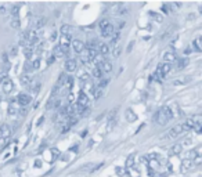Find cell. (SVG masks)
<instances>
[{
  "label": "cell",
  "mask_w": 202,
  "mask_h": 177,
  "mask_svg": "<svg viewBox=\"0 0 202 177\" xmlns=\"http://www.w3.org/2000/svg\"><path fill=\"white\" fill-rule=\"evenodd\" d=\"M46 24V18H37L36 21H35V29H39V28H43Z\"/></svg>",
  "instance_id": "cell-25"
},
{
  "label": "cell",
  "mask_w": 202,
  "mask_h": 177,
  "mask_svg": "<svg viewBox=\"0 0 202 177\" xmlns=\"http://www.w3.org/2000/svg\"><path fill=\"white\" fill-rule=\"evenodd\" d=\"M181 151H183V145L181 144H175L172 147V154L173 155H180Z\"/></svg>",
  "instance_id": "cell-21"
},
{
  "label": "cell",
  "mask_w": 202,
  "mask_h": 177,
  "mask_svg": "<svg viewBox=\"0 0 202 177\" xmlns=\"http://www.w3.org/2000/svg\"><path fill=\"white\" fill-rule=\"evenodd\" d=\"M121 53H122V46H121V44H118V46H115L114 48H112V55H114L115 58L119 57Z\"/></svg>",
  "instance_id": "cell-26"
},
{
  "label": "cell",
  "mask_w": 202,
  "mask_h": 177,
  "mask_svg": "<svg viewBox=\"0 0 202 177\" xmlns=\"http://www.w3.org/2000/svg\"><path fill=\"white\" fill-rule=\"evenodd\" d=\"M188 58H180V60H177V69H184V68L188 65Z\"/></svg>",
  "instance_id": "cell-18"
},
{
  "label": "cell",
  "mask_w": 202,
  "mask_h": 177,
  "mask_svg": "<svg viewBox=\"0 0 202 177\" xmlns=\"http://www.w3.org/2000/svg\"><path fill=\"white\" fill-rule=\"evenodd\" d=\"M21 112H20V115H22V116H24V115H27V110H25V108H21Z\"/></svg>",
  "instance_id": "cell-59"
},
{
  "label": "cell",
  "mask_w": 202,
  "mask_h": 177,
  "mask_svg": "<svg viewBox=\"0 0 202 177\" xmlns=\"http://www.w3.org/2000/svg\"><path fill=\"white\" fill-rule=\"evenodd\" d=\"M181 172H188L192 166H194V162L190 161V159H184V161L181 162Z\"/></svg>",
  "instance_id": "cell-15"
},
{
  "label": "cell",
  "mask_w": 202,
  "mask_h": 177,
  "mask_svg": "<svg viewBox=\"0 0 202 177\" xmlns=\"http://www.w3.org/2000/svg\"><path fill=\"white\" fill-rule=\"evenodd\" d=\"M119 37H121V32H115V33H114V36L111 37V46H112V47L118 46V42H119Z\"/></svg>",
  "instance_id": "cell-22"
},
{
  "label": "cell",
  "mask_w": 202,
  "mask_h": 177,
  "mask_svg": "<svg viewBox=\"0 0 202 177\" xmlns=\"http://www.w3.org/2000/svg\"><path fill=\"white\" fill-rule=\"evenodd\" d=\"M149 174H151V177H159L158 173H154V172H149Z\"/></svg>",
  "instance_id": "cell-61"
},
{
  "label": "cell",
  "mask_w": 202,
  "mask_h": 177,
  "mask_svg": "<svg viewBox=\"0 0 202 177\" xmlns=\"http://www.w3.org/2000/svg\"><path fill=\"white\" fill-rule=\"evenodd\" d=\"M98 68L101 69V72L102 73H109L112 71V64L109 63V61H102Z\"/></svg>",
  "instance_id": "cell-11"
},
{
  "label": "cell",
  "mask_w": 202,
  "mask_h": 177,
  "mask_svg": "<svg viewBox=\"0 0 202 177\" xmlns=\"http://www.w3.org/2000/svg\"><path fill=\"white\" fill-rule=\"evenodd\" d=\"M64 55H65V53L62 51V48L60 47V44H57V46L54 47L53 57H54V58H61V57H64Z\"/></svg>",
  "instance_id": "cell-17"
},
{
  "label": "cell",
  "mask_w": 202,
  "mask_h": 177,
  "mask_svg": "<svg viewBox=\"0 0 202 177\" xmlns=\"http://www.w3.org/2000/svg\"><path fill=\"white\" fill-rule=\"evenodd\" d=\"M158 68H159V71H161V73H162V76H163V78H165L166 75H168V73L170 72V71H172V64H159V65H158Z\"/></svg>",
  "instance_id": "cell-10"
},
{
  "label": "cell",
  "mask_w": 202,
  "mask_h": 177,
  "mask_svg": "<svg viewBox=\"0 0 202 177\" xmlns=\"http://www.w3.org/2000/svg\"><path fill=\"white\" fill-rule=\"evenodd\" d=\"M61 161H64V162L69 161V155H68V154H62V156H61Z\"/></svg>",
  "instance_id": "cell-54"
},
{
  "label": "cell",
  "mask_w": 202,
  "mask_h": 177,
  "mask_svg": "<svg viewBox=\"0 0 202 177\" xmlns=\"http://www.w3.org/2000/svg\"><path fill=\"white\" fill-rule=\"evenodd\" d=\"M8 115H10V116H14V115H17V110H15V107H13V104L8 107Z\"/></svg>",
  "instance_id": "cell-41"
},
{
  "label": "cell",
  "mask_w": 202,
  "mask_h": 177,
  "mask_svg": "<svg viewBox=\"0 0 202 177\" xmlns=\"http://www.w3.org/2000/svg\"><path fill=\"white\" fill-rule=\"evenodd\" d=\"M109 24H111V22L108 21V20H101L100 21V24H98V25H100V29L101 31H102V29H105L107 26L109 25Z\"/></svg>",
  "instance_id": "cell-37"
},
{
  "label": "cell",
  "mask_w": 202,
  "mask_h": 177,
  "mask_svg": "<svg viewBox=\"0 0 202 177\" xmlns=\"http://www.w3.org/2000/svg\"><path fill=\"white\" fill-rule=\"evenodd\" d=\"M65 87L68 88V90H71L72 88V86H74V78L72 76H67V80H65Z\"/></svg>",
  "instance_id": "cell-31"
},
{
  "label": "cell",
  "mask_w": 202,
  "mask_h": 177,
  "mask_svg": "<svg viewBox=\"0 0 202 177\" xmlns=\"http://www.w3.org/2000/svg\"><path fill=\"white\" fill-rule=\"evenodd\" d=\"M115 120H116V110H112L108 114V130H111L112 126L115 125Z\"/></svg>",
  "instance_id": "cell-9"
},
{
  "label": "cell",
  "mask_w": 202,
  "mask_h": 177,
  "mask_svg": "<svg viewBox=\"0 0 202 177\" xmlns=\"http://www.w3.org/2000/svg\"><path fill=\"white\" fill-rule=\"evenodd\" d=\"M67 76H68L67 73H61V75H60V79H58V82H57V86H58V87H61V86H64L65 84Z\"/></svg>",
  "instance_id": "cell-30"
},
{
  "label": "cell",
  "mask_w": 202,
  "mask_h": 177,
  "mask_svg": "<svg viewBox=\"0 0 202 177\" xmlns=\"http://www.w3.org/2000/svg\"><path fill=\"white\" fill-rule=\"evenodd\" d=\"M11 55H17V53H18V48L17 47H11Z\"/></svg>",
  "instance_id": "cell-55"
},
{
  "label": "cell",
  "mask_w": 202,
  "mask_h": 177,
  "mask_svg": "<svg viewBox=\"0 0 202 177\" xmlns=\"http://www.w3.org/2000/svg\"><path fill=\"white\" fill-rule=\"evenodd\" d=\"M134 166V156L133 155H129L128 159H126V163H125V167L126 169H130V167Z\"/></svg>",
  "instance_id": "cell-24"
},
{
  "label": "cell",
  "mask_w": 202,
  "mask_h": 177,
  "mask_svg": "<svg viewBox=\"0 0 202 177\" xmlns=\"http://www.w3.org/2000/svg\"><path fill=\"white\" fill-rule=\"evenodd\" d=\"M163 60L166 61V64H170V63H173V61H176L177 57H176V54L173 51H166L163 54Z\"/></svg>",
  "instance_id": "cell-14"
},
{
  "label": "cell",
  "mask_w": 202,
  "mask_h": 177,
  "mask_svg": "<svg viewBox=\"0 0 202 177\" xmlns=\"http://www.w3.org/2000/svg\"><path fill=\"white\" fill-rule=\"evenodd\" d=\"M64 68L67 72H75L76 71V68H78V63L75 61L74 58H68L64 64Z\"/></svg>",
  "instance_id": "cell-2"
},
{
  "label": "cell",
  "mask_w": 202,
  "mask_h": 177,
  "mask_svg": "<svg viewBox=\"0 0 202 177\" xmlns=\"http://www.w3.org/2000/svg\"><path fill=\"white\" fill-rule=\"evenodd\" d=\"M24 55L27 57V60H31L33 55V50H32V47H29V46H25L24 47Z\"/></svg>",
  "instance_id": "cell-20"
},
{
  "label": "cell",
  "mask_w": 202,
  "mask_h": 177,
  "mask_svg": "<svg viewBox=\"0 0 202 177\" xmlns=\"http://www.w3.org/2000/svg\"><path fill=\"white\" fill-rule=\"evenodd\" d=\"M116 173H118V174H125L126 172H125L123 169H121V167H116Z\"/></svg>",
  "instance_id": "cell-57"
},
{
  "label": "cell",
  "mask_w": 202,
  "mask_h": 177,
  "mask_svg": "<svg viewBox=\"0 0 202 177\" xmlns=\"http://www.w3.org/2000/svg\"><path fill=\"white\" fill-rule=\"evenodd\" d=\"M42 166V161H40V159H36V161H35V167H40Z\"/></svg>",
  "instance_id": "cell-56"
},
{
  "label": "cell",
  "mask_w": 202,
  "mask_h": 177,
  "mask_svg": "<svg viewBox=\"0 0 202 177\" xmlns=\"http://www.w3.org/2000/svg\"><path fill=\"white\" fill-rule=\"evenodd\" d=\"M7 145H8V138L0 137V151H3V150H4Z\"/></svg>",
  "instance_id": "cell-34"
},
{
  "label": "cell",
  "mask_w": 202,
  "mask_h": 177,
  "mask_svg": "<svg viewBox=\"0 0 202 177\" xmlns=\"http://www.w3.org/2000/svg\"><path fill=\"white\" fill-rule=\"evenodd\" d=\"M181 133H183V130H181V126L177 125V126H175V127H172V129H170L168 137H169V138H177Z\"/></svg>",
  "instance_id": "cell-7"
},
{
  "label": "cell",
  "mask_w": 202,
  "mask_h": 177,
  "mask_svg": "<svg viewBox=\"0 0 202 177\" xmlns=\"http://www.w3.org/2000/svg\"><path fill=\"white\" fill-rule=\"evenodd\" d=\"M39 87H40V83H36L32 87V91H33V93H37V91H39Z\"/></svg>",
  "instance_id": "cell-52"
},
{
  "label": "cell",
  "mask_w": 202,
  "mask_h": 177,
  "mask_svg": "<svg viewBox=\"0 0 202 177\" xmlns=\"http://www.w3.org/2000/svg\"><path fill=\"white\" fill-rule=\"evenodd\" d=\"M0 14H1V15H6V14H7V8H6V6H1V7H0Z\"/></svg>",
  "instance_id": "cell-48"
},
{
  "label": "cell",
  "mask_w": 202,
  "mask_h": 177,
  "mask_svg": "<svg viewBox=\"0 0 202 177\" xmlns=\"http://www.w3.org/2000/svg\"><path fill=\"white\" fill-rule=\"evenodd\" d=\"M80 60H82V63H83V64H87L89 61H90L89 54H87V50H83V51L80 53Z\"/></svg>",
  "instance_id": "cell-28"
},
{
  "label": "cell",
  "mask_w": 202,
  "mask_h": 177,
  "mask_svg": "<svg viewBox=\"0 0 202 177\" xmlns=\"http://www.w3.org/2000/svg\"><path fill=\"white\" fill-rule=\"evenodd\" d=\"M199 42H201V39H197V40L194 42V50H195V51H201V50H202Z\"/></svg>",
  "instance_id": "cell-40"
},
{
  "label": "cell",
  "mask_w": 202,
  "mask_h": 177,
  "mask_svg": "<svg viewBox=\"0 0 202 177\" xmlns=\"http://www.w3.org/2000/svg\"><path fill=\"white\" fill-rule=\"evenodd\" d=\"M162 11H163L165 14H169V13H172V7H170V3H165V4L162 6Z\"/></svg>",
  "instance_id": "cell-36"
},
{
  "label": "cell",
  "mask_w": 202,
  "mask_h": 177,
  "mask_svg": "<svg viewBox=\"0 0 202 177\" xmlns=\"http://www.w3.org/2000/svg\"><path fill=\"white\" fill-rule=\"evenodd\" d=\"M125 24H126L125 21H119V24H118V26H119V29H121V28H123V26H125Z\"/></svg>",
  "instance_id": "cell-58"
},
{
  "label": "cell",
  "mask_w": 202,
  "mask_h": 177,
  "mask_svg": "<svg viewBox=\"0 0 202 177\" xmlns=\"http://www.w3.org/2000/svg\"><path fill=\"white\" fill-rule=\"evenodd\" d=\"M108 51H109V47H108V44H105V43H100L98 47H97V53H98L100 55H102V57L107 55Z\"/></svg>",
  "instance_id": "cell-13"
},
{
  "label": "cell",
  "mask_w": 202,
  "mask_h": 177,
  "mask_svg": "<svg viewBox=\"0 0 202 177\" xmlns=\"http://www.w3.org/2000/svg\"><path fill=\"white\" fill-rule=\"evenodd\" d=\"M55 33H57V32H53V35H51V36H50V39H51V40H55V36H57V35H55Z\"/></svg>",
  "instance_id": "cell-62"
},
{
  "label": "cell",
  "mask_w": 202,
  "mask_h": 177,
  "mask_svg": "<svg viewBox=\"0 0 202 177\" xmlns=\"http://www.w3.org/2000/svg\"><path fill=\"white\" fill-rule=\"evenodd\" d=\"M1 87H3V93L4 94H10L14 88V82L11 79H6L4 82L1 83Z\"/></svg>",
  "instance_id": "cell-3"
},
{
  "label": "cell",
  "mask_w": 202,
  "mask_h": 177,
  "mask_svg": "<svg viewBox=\"0 0 202 177\" xmlns=\"http://www.w3.org/2000/svg\"><path fill=\"white\" fill-rule=\"evenodd\" d=\"M91 93H93V96H94V98L96 100H98V98H101L102 97V88H100V87H93V90H91Z\"/></svg>",
  "instance_id": "cell-19"
},
{
  "label": "cell",
  "mask_w": 202,
  "mask_h": 177,
  "mask_svg": "<svg viewBox=\"0 0 202 177\" xmlns=\"http://www.w3.org/2000/svg\"><path fill=\"white\" fill-rule=\"evenodd\" d=\"M31 65H32V71H35V69H37V68H39V65H40V61H39V60H36V61H33Z\"/></svg>",
  "instance_id": "cell-45"
},
{
  "label": "cell",
  "mask_w": 202,
  "mask_h": 177,
  "mask_svg": "<svg viewBox=\"0 0 202 177\" xmlns=\"http://www.w3.org/2000/svg\"><path fill=\"white\" fill-rule=\"evenodd\" d=\"M86 136H87V130H83L82 134H80V137H86Z\"/></svg>",
  "instance_id": "cell-64"
},
{
  "label": "cell",
  "mask_w": 202,
  "mask_h": 177,
  "mask_svg": "<svg viewBox=\"0 0 202 177\" xmlns=\"http://www.w3.org/2000/svg\"><path fill=\"white\" fill-rule=\"evenodd\" d=\"M190 79H183V80H175V84H186L188 83Z\"/></svg>",
  "instance_id": "cell-47"
},
{
  "label": "cell",
  "mask_w": 202,
  "mask_h": 177,
  "mask_svg": "<svg viewBox=\"0 0 202 177\" xmlns=\"http://www.w3.org/2000/svg\"><path fill=\"white\" fill-rule=\"evenodd\" d=\"M18 10H20L18 6H14V7L11 8V14H13V17H18Z\"/></svg>",
  "instance_id": "cell-43"
},
{
  "label": "cell",
  "mask_w": 202,
  "mask_h": 177,
  "mask_svg": "<svg viewBox=\"0 0 202 177\" xmlns=\"http://www.w3.org/2000/svg\"><path fill=\"white\" fill-rule=\"evenodd\" d=\"M25 71H27V72H31V71H32V65L29 63L25 64Z\"/></svg>",
  "instance_id": "cell-53"
},
{
  "label": "cell",
  "mask_w": 202,
  "mask_h": 177,
  "mask_svg": "<svg viewBox=\"0 0 202 177\" xmlns=\"http://www.w3.org/2000/svg\"><path fill=\"white\" fill-rule=\"evenodd\" d=\"M69 32H71V26L69 25H62L61 29H60V33H61V35H71Z\"/></svg>",
  "instance_id": "cell-33"
},
{
  "label": "cell",
  "mask_w": 202,
  "mask_h": 177,
  "mask_svg": "<svg viewBox=\"0 0 202 177\" xmlns=\"http://www.w3.org/2000/svg\"><path fill=\"white\" fill-rule=\"evenodd\" d=\"M76 123H78V119H76L75 116H69L68 119H67V126H68L69 129H71L74 125H76Z\"/></svg>",
  "instance_id": "cell-32"
},
{
  "label": "cell",
  "mask_w": 202,
  "mask_h": 177,
  "mask_svg": "<svg viewBox=\"0 0 202 177\" xmlns=\"http://www.w3.org/2000/svg\"><path fill=\"white\" fill-rule=\"evenodd\" d=\"M125 118H126V122H129V123H133V122L137 120V115H136V112H134L132 108H128L126 112H125Z\"/></svg>",
  "instance_id": "cell-6"
},
{
  "label": "cell",
  "mask_w": 202,
  "mask_h": 177,
  "mask_svg": "<svg viewBox=\"0 0 202 177\" xmlns=\"http://www.w3.org/2000/svg\"><path fill=\"white\" fill-rule=\"evenodd\" d=\"M93 78H96V79H101V78H102V72H101V69L98 67L93 68Z\"/></svg>",
  "instance_id": "cell-29"
},
{
  "label": "cell",
  "mask_w": 202,
  "mask_h": 177,
  "mask_svg": "<svg viewBox=\"0 0 202 177\" xmlns=\"http://www.w3.org/2000/svg\"><path fill=\"white\" fill-rule=\"evenodd\" d=\"M156 122H158V123H159L161 126L166 125V123L169 122V118L166 116V114H165V111H163V108H161V111L158 112V115H156Z\"/></svg>",
  "instance_id": "cell-4"
},
{
  "label": "cell",
  "mask_w": 202,
  "mask_h": 177,
  "mask_svg": "<svg viewBox=\"0 0 202 177\" xmlns=\"http://www.w3.org/2000/svg\"><path fill=\"white\" fill-rule=\"evenodd\" d=\"M149 15L152 17V18H154L156 22H163V17L161 15V14H155V13H152V11H151V13H149Z\"/></svg>",
  "instance_id": "cell-35"
},
{
  "label": "cell",
  "mask_w": 202,
  "mask_h": 177,
  "mask_svg": "<svg viewBox=\"0 0 202 177\" xmlns=\"http://www.w3.org/2000/svg\"><path fill=\"white\" fill-rule=\"evenodd\" d=\"M72 100H74V96H72V94L69 93V94H68V101H69V103H71Z\"/></svg>",
  "instance_id": "cell-63"
},
{
  "label": "cell",
  "mask_w": 202,
  "mask_h": 177,
  "mask_svg": "<svg viewBox=\"0 0 202 177\" xmlns=\"http://www.w3.org/2000/svg\"><path fill=\"white\" fill-rule=\"evenodd\" d=\"M0 133H1V137H4V138H8L11 136V129L10 126L7 125V123H1L0 125Z\"/></svg>",
  "instance_id": "cell-8"
},
{
  "label": "cell",
  "mask_w": 202,
  "mask_h": 177,
  "mask_svg": "<svg viewBox=\"0 0 202 177\" xmlns=\"http://www.w3.org/2000/svg\"><path fill=\"white\" fill-rule=\"evenodd\" d=\"M107 84H108V79H104V80H101L100 83H98V86H97V87H100V88H104L107 86Z\"/></svg>",
  "instance_id": "cell-44"
},
{
  "label": "cell",
  "mask_w": 202,
  "mask_h": 177,
  "mask_svg": "<svg viewBox=\"0 0 202 177\" xmlns=\"http://www.w3.org/2000/svg\"><path fill=\"white\" fill-rule=\"evenodd\" d=\"M112 33H114V25H111V24L107 26L105 29H102V31H101V35H102V37H109Z\"/></svg>",
  "instance_id": "cell-16"
},
{
  "label": "cell",
  "mask_w": 202,
  "mask_h": 177,
  "mask_svg": "<svg viewBox=\"0 0 202 177\" xmlns=\"http://www.w3.org/2000/svg\"><path fill=\"white\" fill-rule=\"evenodd\" d=\"M163 108V111H165V114H166V116L169 118V120L173 118V112H172V110H170L169 107H162Z\"/></svg>",
  "instance_id": "cell-38"
},
{
  "label": "cell",
  "mask_w": 202,
  "mask_h": 177,
  "mask_svg": "<svg viewBox=\"0 0 202 177\" xmlns=\"http://www.w3.org/2000/svg\"><path fill=\"white\" fill-rule=\"evenodd\" d=\"M170 7H173V8H181V3H170Z\"/></svg>",
  "instance_id": "cell-51"
},
{
  "label": "cell",
  "mask_w": 202,
  "mask_h": 177,
  "mask_svg": "<svg viewBox=\"0 0 202 177\" xmlns=\"http://www.w3.org/2000/svg\"><path fill=\"white\" fill-rule=\"evenodd\" d=\"M89 103H90V100H89V97L86 96L85 91H79V96H78V104L83 105V107H89Z\"/></svg>",
  "instance_id": "cell-5"
},
{
  "label": "cell",
  "mask_w": 202,
  "mask_h": 177,
  "mask_svg": "<svg viewBox=\"0 0 202 177\" xmlns=\"http://www.w3.org/2000/svg\"><path fill=\"white\" fill-rule=\"evenodd\" d=\"M17 103L21 105L22 108H25L27 105H29L32 103V97L29 94H25V93H21L18 97H17Z\"/></svg>",
  "instance_id": "cell-1"
},
{
  "label": "cell",
  "mask_w": 202,
  "mask_h": 177,
  "mask_svg": "<svg viewBox=\"0 0 202 177\" xmlns=\"http://www.w3.org/2000/svg\"><path fill=\"white\" fill-rule=\"evenodd\" d=\"M11 28H14V29H18V28H20V25H21V24H20V18H18V17H13V18H11Z\"/></svg>",
  "instance_id": "cell-27"
},
{
  "label": "cell",
  "mask_w": 202,
  "mask_h": 177,
  "mask_svg": "<svg viewBox=\"0 0 202 177\" xmlns=\"http://www.w3.org/2000/svg\"><path fill=\"white\" fill-rule=\"evenodd\" d=\"M6 79H8V78H7V73H6V72H1V73H0V84L3 83Z\"/></svg>",
  "instance_id": "cell-46"
},
{
  "label": "cell",
  "mask_w": 202,
  "mask_h": 177,
  "mask_svg": "<svg viewBox=\"0 0 202 177\" xmlns=\"http://www.w3.org/2000/svg\"><path fill=\"white\" fill-rule=\"evenodd\" d=\"M133 44H134L133 42H130V44H129V47H128V53H130V50H132V47H133Z\"/></svg>",
  "instance_id": "cell-60"
},
{
  "label": "cell",
  "mask_w": 202,
  "mask_h": 177,
  "mask_svg": "<svg viewBox=\"0 0 202 177\" xmlns=\"http://www.w3.org/2000/svg\"><path fill=\"white\" fill-rule=\"evenodd\" d=\"M21 83L24 86H29V84L32 83V78L29 76V75H22L21 76Z\"/></svg>",
  "instance_id": "cell-23"
},
{
  "label": "cell",
  "mask_w": 202,
  "mask_h": 177,
  "mask_svg": "<svg viewBox=\"0 0 202 177\" xmlns=\"http://www.w3.org/2000/svg\"><path fill=\"white\" fill-rule=\"evenodd\" d=\"M51 152L54 154V158H57V156L61 155V152H60L58 150H57V148H53V150H51Z\"/></svg>",
  "instance_id": "cell-49"
},
{
  "label": "cell",
  "mask_w": 202,
  "mask_h": 177,
  "mask_svg": "<svg viewBox=\"0 0 202 177\" xmlns=\"http://www.w3.org/2000/svg\"><path fill=\"white\" fill-rule=\"evenodd\" d=\"M1 60H3V63L4 64H8V58H7V54H6V53L1 54Z\"/></svg>",
  "instance_id": "cell-50"
},
{
  "label": "cell",
  "mask_w": 202,
  "mask_h": 177,
  "mask_svg": "<svg viewBox=\"0 0 202 177\" xmlns=\"http://www.w3.org/2000/svg\"><path fill=\"white\" fill-rule=\"evenodd\" d=\"M54 101H55V98H54V97H51V98L48 100L47 105H46V108H47V110H53V108H54Z\"/></svg>",
  "instance_id": "cell-39"
},
{
  "label": "cell",
  "mask_w": 202,
  "mask_h": 177,
  "mask_svg": "<svg viewBox=\"0 0 202 177\" xmlns=\"http://www.w3.org/2000/svg\"><path fill=\"white\" fill-rule=\"evenodd\" d=\"M54 61H55V58L53 57V54H51V55H48V58L46 60V64H47V67H50V65H53Z\"/></svg>",
  "instance_id": "cell-42"
},
{
  "label": "cell",
  "mask_w": 202,
  "mask_h": 177,
  "mask_svg": "<svg viewBox=\"0 0 202 177\" xmlns=\"http://www.w3.org/2000/svg\"><path fill=\"white\" fill-rule=\"evenodd\" d=\"M72 47H74V50L76 53H82L85 50V43L82 42V40H74L72 42Z\"/></svg>",
  "instance_id": "cell-12"
}]
</instances>
